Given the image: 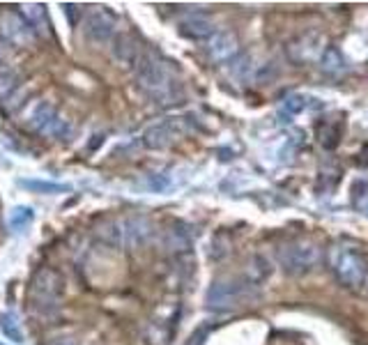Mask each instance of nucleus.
I'll list each match as a JSON object with an SVG mask.
<instances>
[{"mask_svg": "<svg viewBox=\"0 0 368 345\" xmlns=\"http://www.w3.org/2000/svg\"><path fill=\"white\" fill-rule=\"evenodd\" d=\"M136 86L161 106L180 104L182 99V90L175 69H173V62L157 54H140L136 62Z\"/></svg>", "mask_w": 368, "mask_h": 345, "instance_id": "f257e3e1", "label": "nucleus"}, {"mask_svg": "<svg viewBox=\"0 0 368 345\" xmlns=\"http://www.w3.org/2000/svg\"><path fill=\"white\" fill-rule=\"evenodd\" d=\"M332 274L336 276L341 286L345 288H359L368 279V263L366 258L354 246L347 244H334L327 254Z\"/></svg>", "mask_w": 368, "mask_h": 345, "instance_id": "f03ea898", "label": "nucleus"}, {"mask_svg": "<svg viewBox=\"0 0 368 345\" xmlns=\"http://www.w3.org/2000/svg\"><path fill=\"white\" fill-rule=\"evenodd\" d=\"M276 260L283 267L285 274L290 276H304L311 274V271L320 265L322 251L318 244L306 242V239H290V242L281 244L276 249Z\"/></svg>", "mask_w": 368, "mask_h": 345, "instance_id": "7ed1b4c3", "label": "nucleus"}, {"mask_svg": "<svg viewBox=\"0 0 368 345\" xmlns=\"http://www.w3.org/2000/svg\"><path fill=\"white\" fill-rule=\"evenodd\" d=\"M205 299L208 306L217 311L247 306L253 299H258V286H251L247 279H223L212 284Z\"/></svg>", "mask_w": 368, "mask_h": 345, "instance_id": "20e7f679", "label": "nucleus"}, {"mask_svg": "<svg viewBox=\"0 0 368 345\" xmlns=\"http://www.w3.org/2000/svg\"><path fill=\"white\" fill-rule=\"evenodd\" d=\"M39 33L35 26L21 14L14 12V9H7V12L0 14V39L9 41L14 49L16 46H33L37 41Z\"/></svg>", "mask_w": 368, "mask_h": 345, "instance_id": "39448f33", "label": "nucleus"}, {"mask_svg": "<svg viewBox=\"0 0 368 345\" xmlns=\"http://www.w3.org/2000/svg\"><path fill=\"white\" fill-rule=\"evenodd\" d=\"M322 51H324V39L318 33H304L290 41L285 54H288V60L292 65H306V62L320 60Z\"/></svg>", "mask_w": 368, "mask_h": 345, "instance_id": "423d86ee", "label": "nucleus"}, {"mask_svg": "<svg viewBox=\"0 0 368 345\" xmlns=\"http://www.w3.org/2000/svg\"><path fill=\"white\" fill-rule=\"evenodd\" d=\"M205 54L214 65H223V62H235L240 54V39L232 30H217L205 41Z\"/></svg>", "mask_w": 368, "mask_h": 345, "instance_id": "0eeeda50", "label": "nucleus"}, {"mask_svg": "<svg viewBox=\"0 0 368 345\" xmlns=\"http://www.w3.org/2000/svg\"><path fill=\"white\" fill-rule=\"evenodd\" d=\"M53 104L42 101V99H30L26 106L21 109V122L28 134H44L48 129V124L56 118Z\"/></svg>", "mask_w": 368, "mask_h": 345, "instance_id": "6e6552de", "label": "nucleus"}, {"mask_svg": "<svg viewBox=\"0 0 368 345\" xmlns=\"http://www.w3.org/2000/svg\"><path fill=\"white\" fill-rule=\"evenodd\" d=\"M180 134H182V122L178 118L163 120L145 129V134H143V145L150 150H163L175 139H180Z\"/></svg>", "mask_w": 368, "mask_h": 345, "instance_id": "1a4fd4ad", "label": "nucleus"}, {"mask_svg": "<svg viewBox=\"0 0 368 345\" xmlns=\"http://www.w3.org/2000/svg\"><path fill=\"white\" fill-rule=\"evenodd\" d=\"M83 30L90 41H95V44H108V41H113L116 37V19L108 12H104V9H99V12H92L86 19Z\"/></svg>", "mask_w": 368, "mask_h": 345, "instance_id": "9d476101", "label": "nucleus"}, {"mask_svg": "<svg viewBox=\"0 0 368 345\" xmlns=\"http://www.w3.org/2000/svg\"><path fill=\"white\" fill-rule=\"evenodd\" d=\"M111 56H113V60L120 67H136V62L140 58L138 41L127 33L116 35L113 41H111Z\"/></svg>", "mask_w": 368, "mask_h": 345, "instance_id": "9b49d317", "label": "nucleus"}, {"mask_svg": "<svg viewBox=\"0 0 368 345\" xmlns=\"http://www.w3.org/2000/svg\"><path fill=\"white\" fill-rule=\"evenodd\" d=\"M30 292L46 297H60V292H63V276H60V271L51 267H39L33 274V281H30Z\"/></svg>", "mask_w": 368, "mask_h": 345, "instance_id": "f8f14e48", "label": "nucleus"}, {"mask_svg": "<svg viewBox=\"0 0 368 345\" xmlns=\"http://www.w3.org/2000/svg\"><path fill=\"white\" fill-rule=\"evenodd\" d=\"M214 33H217V28L214 24L203 14H191L187 19L180 21V35L182 37H189V39H210Z\"/></svg>", "mask_w": 368, "mask_h": 345, "instance_id": "ddd939ff", "label": "nucleus"}, {"mask_svg": "<svg viewBox=\"0 0 368 345\" xmlns=\"http://www.w3.org/2000/svg\"><path fill=\"white\" fill-rule=\"evenodd\" d=\"M320 106L322 104L318 99H313L309 95H302V92H292V95H288L279 104V115L285 120H292L295 115H302L304 111L320 109Z\"/></svg>", "mask_w": 368, "mask_h": 345, "instance_id": "4468645a", "label": "nucleus"}, {"mask_svg": "<svg viewBox=\"0 0 368 345\" xmlns=\"http://www.w3.org/2000/svg\"><path fill=\"white\" fill-rule=\"evenodd\" d=\"M95 235L106 246H125V228H122V221H116V219H99Z\"/></svg>", "mask_w": 368, "mask_h": 345, "instance_id": "2eb2a0df", "label": "nucleus"}, {"mask_svg": "<svg viewBox=\"0 0 368 345\" xmlns=\"http://www.w3.org/2000/svg\"><path fill=\"white\" fill-rule=\"evenodd\" d=\"M122 228H125V244H145L148 239L152 237V224L150 219L145 216H134V219H127L122 221Z\"/></svg>", "mask_w": 368, "mask_h": 345, "instance_id": "dca6fc26", "label": "nucleus"}, {"mask_svg": "<svg viewBox=\"0 0 368 345\" xmlns=\"http://www.w3.org/2000/svg\"><path fill=\"white\" fill-rule=\"evenodd\" d=\"M318 62H320V69L329 76H341V74H345L347 69H350V65H347V60L341 54L339 46H324Z\"/></svg>", "mask_w": 368, "mask_h": 345, "instance_id": "f3484780", "label": "nucleus"}, {"mask_svg": "<svg viewBox=\"0 0 368 345\" xmlns=\"http://www.w3.org/2000/svg\"><path fill=\"white\" fill-rule=\"evenodd\" d=\"M19 186L26 191H33V194H67V191H71L69 184H56V182H46V180H19Z\"/></svg>", "mask_w": 368, "mask_h": 345, "instance_id": "a211bd4d", "label": "nucleus"}, {"mask_svg": "<svg viewBox=\"0 0 368 345\" xmlns=\"http://www.w3.org/2000/svg\"><path fill=\"white\" fill-rule=\"evenodd\" d=\"M272 274V265L265 260L262 256H253L249 269H247V281L251 286H260L262 281H267V276Z\"/></svg>", "mask_w": 368, "mask_h": 345, "instance_id": "6ab92c4d", "label": "nucleus"}, {"mask_svg": "<svg viewBox=\"0 0 368 345\" xmlns=\"http://www.w3.org/2000/svg\"><path fill=\"white\" fill-rule=\"evenodd\" d=\"M21 86H24V83H21V74H19L16 69L9 67L5 71H0V104L12 97Z\"/></svg>", "mask_w": 368, "mask_h": 345, "instance_id": "aec40b11", "label": "nucleus"}, {"mask_svg": "<svg viewBox=\"0 0 368 345\" xmlns=\"http://www.w3.org/2000/svg\"><path fill=\"white\" fill-rule=\"evenodd\" d=\"M0 329H3L5 339H9L12 343H24L21 322H19L14 313H3V316H0Z\"/></svg>", "mask_w": 368, "mask_h": 345, "instance_id": "412c9836", "label": "nucleus"}, {"mask_svg": "<svg viewBox=\"0 0 368 345\" xmlns=\"http://www.w3.org/2000/svg\"><path fill=\"white\" fill-rule=\"evenodd\" d=\"M30 95H33V90H30L28 86H21L9 99L3 101V111L5 113H16V111H21L26 104L30 101Z\"/></svg>", "mask_w": 368, "mask_h": 345, "instance_id": "4be33fe9", "label": "nucleus"}, {"mask_svg": "<svg viewBox=\"0 0 368 345\" xmlns=\"http://www.w3.org/2000/svg\"><path fill=\"white\" fill-rule=\"evenodd\" d=\"M9 224L14 230H26L33 224V210L30 207H14L12 214H9Z\"/></svg>", "mask_w": 368, "mask_h": 345, "instance_id": "5701e85b", "label": "nucleus"}, {"mask_svg": "<svg viewBox=\"0 0 368 345\" xmlns=\"http://www.w3.org/2000/svg\"><path fill=\"white\" fill-rule=\"evenodd\" d=\"M339 136H341V129H339V124H327V127L320 131V143H322V148L327 150H334L336 148V143H339Z\"/></svg>", "mask_w": 368, "mask_h": 345, "instance_id": "b1692460", "label": "nucleus"}, {"mask_svg": "<svg viewBox=\"0 0 368 345\" xmlns=\"http://www.w3.org/2000/svg\"><path fill=\"white\" fill-rule=\"evenodd\" d=\"M69 122L63 118V115H56L53 118V122L48 124V129L44 131V134H48V136H53V139H65V136L69 134Z\"/></svg>", "mask_w": 368, "mask_h": 345, "instance_id": "393cba45", "label": "nucleus"}, {"mask_svg": "<svg viewBox=\"0 0 368 345\" xmlns=\"http://www.w3.org/2000/svg\"><path fill=\"white\" fill-rule=\"evenodd\" d=\"M14 54H16V49L9 44V41L0 39V71L9 69V62H12Z\"/></svg>", "mask_w": 368, "mask_h": 345, "instance_id": "a878e982", "label": "nucleus"}, {"mask_svg": "<svg viewBox=\"0 0 368 345\" xmlns=\"http://www.w3.org/2000/svg\"><path fill=\"white\" fill-rule=\"evenodd\" d=\"M168 180L163 175H150V189L152 191H163V189H168Z\"/></svg>", "mask_w": 368, "mask_h": 345, "instance_id": "bb28decb", "label": "nucleus"}, {"mask_svg": "<svg viewBox=\"0 0 368 345\" xmlns=\"http://www.w3.org/2000/svg\"><path fill=\"white\" fill-rule=\"evenodd\" d=\"M44 345H78L74 339L71 336H60V339H51V341H46Z\"/></svg>", "mask_w": 368, "mask_h": 345, "instance_id": "cd10ccee", "label": "nucleus"}, {"mask_svg": "<svg viewBox=\"0 0 368 345\" xmlns=\"http://www.w3.org/2000/svg\"><path fill=\"white\" fill-rule=\"evenodd\" d=\"M92 139H95V141H90V145H88V152H92V150H95V148H99V145H101V141H104V136H92Z\"/></svg>", "mask_w": 368, "mask_h": 345, "instance_id": "c85d7f7f", "label": "nucleus"}, {"mask_svg": "<svg viewBox=\"0 0 368 345\" xmlns=\"http://www.w3.org/2000/svg\"><path fill=\"white\" fill-rule=\"evenodd\" d=\"M366 214H368V207H366Z\"/></svg>", "mask_w": 368, "mask_h": 345, "instance_id": "c756f323", "label": "nucleus"}, {"mask_svg": "<svg viewBox=\"0 0 368 345\" xmlns=\"http://www.w3.org/2000/svg\"><path fill=\"white\" fill-rule=\"evenodd\" d=\"M0 345H3V343H0Z\"/></svg>", "mask_w": 368, "mask_h": 345, "instance_id": "7c9ffc66", "label": "nucleus"}]
</instances>
